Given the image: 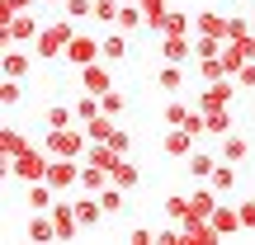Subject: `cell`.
<instances>
[{
  "label": "cell",
  "instance_id": "1",
  "mask_svg": "<svg viewBox=\"0 0 255 245\" xmlns=\"http://www.w3.org/2000/svg\"><path fill=\"white\" fill-rule=\"evenodd\" d=\"M76 38V19L71 14H57L52 24H43V33H38L33 43V57H43V62H57V57H66V43Z\"/></svg>",
  "mask_w": 255,
  "mask_h": 245
},
{
  "label": "cell",
  "instance_id": "2",
  "mask_svg": "<svg viewBox=\"0 0 255 245\" xmlns=\"http://www.w3.org/2000/svg\"><path fill=\"white\" fill-rule=\"evenodd\" d=\"M43 151L47 156H76V161H85V151H90V137H85V123L81 127H47L43 132Z\"/></svg>",
  "mask_w": 255,
  "mask_h": 245
},
{
  "label": "cell",
  "instance_id": "3",
  "mask_svg": "<svg viewBox=\"0 0 255 245\" xmlns=\"http://www.w3.org/2000/svg\"><path fill=\"white\" fill-rule=\"evenodd\" d=\"M47 165H52V156H47L43 146H24V151L9 161V174L24 179V184H33V179H47Z\"/></svg>",
  "mask_w": 255,
  "mask_h": 245
},
{
  "label": "cell",
  "instance_id": "4",
  "mask_svg": "<svg viewBox=\"0 0 255 245\" xmlns=\"http://www.w3.org/2000/svg\"><path fill=\"white\" fill-rule=\"evenodd\" d=\"M38 33H43V24H38L28 9H19L14 19H9L5 28H0V47H9V43H19V47H33L38 43Z\"/></svg>",
  "mask_w": 255,
  "mask_h": 245
},
{
  "label": "cell",
  "instance_id": "5",
  "mask_svg": "<svg viewBox=\"0 0 255 245\" xmlns=\"http://www.w3.org/2000/svg\"><path fill=\"white\" fill-rule=\"evenodd\" d=\"M81 170H85V161H76V156H52L47 184H52L57 193H62V189H81Z\"/></svg>",
  "mask_w": 255,
  "mask_h": 245
},
{
  "label": "cell",
  "instance_id": "6",
  "mask_svg": "<svg viewBox=\"0 0 255 245\" xmlns=\"http://www.w3.org/2000/svg\"><path fill=\"white\" fill-rule=\"evenodd\" d=\"M237 90H241V85L227 76V81H213V85H203L194 104H199L203 113H218V109H227V104H232V94H237Z\"/></svg>",
  "mask_w": 255,
  "mask_h": 245
},
{
  "label": "cell",
  "instance_id": "7",
  "mask_svg": "<svg viewBox=\"0 0 255 245\" xmlns=\"http://www.w3.org/2000/svg\"><path fill=\"white\" fill-rule=\"evenodd\" d=\"M100 57H104V43H100V38H90V33H76L71 43H66V62H71L76 71L90 66V62H100Z\"/></svg>",
  "mask_w": 255,
  "mask_h": 245
},
{
  "label": "cell",
  "instance_id": "8",
  "mask_svg": "<svg viewBox=\"0 0 255 245\" xmlns=\"http://www.w3.org/2000/svg\"><path fill=\"white\" fill-rule=\"evenodd\" d=\"M161 151L170 156V161H189L194 156V132L189 127H165L161 132Z\"/></svg>",
  "mask_w": 255,
  "mask_h": 245
},
{
  "label": "cell",
  "instance_id": "9",
  "mask_svg": "<svg viewBox=\"0 0 255 245\" xmlns=\"http://www.w3.org/2000/svg\"><path fill=\"white\" fill-rule=\"evenodd\" d=\"M47 212H52V222H57V241H76V236H81V217H76V203H52V208H47Z\"/></svg>",
  "mask_w": 255,
  "mask_h": 245
},
{
  "label": "cell",
  "instance_id": "10",
  "mask_svg": "<svg viewBox=\"0 0 255 245\" xmlns=\"http://www.w3.org/2000/svg\"><path fill=\"white\" fill-rule=\"evenodd\" d=\"M81 90H90V94H109L114 90V71H109V62H90V66H81Z\"/></svg>",
  "mask_w": 255,
  "mask_h": 245
},
{
  "label": "cell",
  "instance_id": "11",
  "mask_svg": "<svg viewBox=\"0 0 255 245\" xmlns=\"http://www.w3.org/2000/svg\"><path fill=\"white\" fill-rule=\"evenodd\" d=\"M0 71H5V81H24V76L33 71V57L19 52V43H9V47H5V62H0Z\"/></svg>",
  "mask_w": 255,
  "mask_h": 245
},
{
  "label": "cell",
  "instance_id": "12",
  "mask_svg": "<svg viewBox=\"0 0 255 245\" xmlns=\"http://www.w3.org/2000/svg\"><path fill=\"white\" fill-rule=\"evenodd\" d=\"M76 217H81V227H85V231H95V227H100V217H104L100 193H81V198H76Z\"/></svg>",
  "mask_w": 255,
  "mask_h": 245
},
{
  "label": "cell",
  "instance_id": "13",
  "mask_svg": "<svg viewBox=\"0 0 255 245\" xmlns=\"http://www.w3.org/2000/svg\"><path fill=\"white\" fill-rule=\"evenodd\" d=\"M161 57H165V62H175V66H184V62L194 57V43H189V33H184V38L165 33V38H161Z\"/></svg>",
  "mask_w": 255,
  "mask_h": 245
},
{
  "label": "cell",
  "instance_id": "14",
  "mask_svg": "<svg viewBox=\"0 0 255 245\" xmlns=\"http://www.w3.org/2000/svg\"><path fill=\"white\" fill-rule=\"evenodd\" d=\"M218 156H222V161H232V165H241L251 156V142L241 132H227V137H218Z\"/></svg>",
  "mask_w": 255,
  "mask_h": 245
},
{
  "label": "cell",
  "instance_id": "15",
  "mask_svg": "<svg viewBox=\"0 0 255 245\" xmlns=\"http://www.w3.org/2000/svg\"><path fill=\"white\" fill-rule=\"evenodd\" d=\"M194 33H208V38H222V43H227V14H218V9L194 14Z\"/></svg>",
  "mask_w": 255,
  "mask_h": 245
},
{
  "label": "cell",
  "instance_id": "16",
  "mask_svg": "<svg viewBox=\"0 0 255 245\" xmlns=\"http://www.w3.org/2000/svg\"><path fill=\"white\" fill-rule=\"evenodd\" d=\"M213 227H218V236H237V231H246V227H241V212L232 208V203H218V208H213Z\"/></svg>",
  "mask_w": 255,
  "mask_h": 245
},
{
  "label": "cell",
  "instance_id": "17",
  "mask_svg": "<svg viewBox=\"0 0 255 245\" xmlns=\"http://www.w3.org/2000/svg\"><path fill=\"white\" fill-rule=\"evenodd\" d=\"M114 28H123V33H137V28H146L142 0H123V9H119V19H114Z\"/></svg>",
  "mask_w": 255,
  "mask_h": 245
},
{
  "label": "cell",
  "instance_id": "18",
  "mask_svg": "<svg viewBox=\"0 0 255 245\" xmlns=\"http://www.w3.org/2000/svg\"><path fill=\"white\" fill-rule=\"evenodd\" d=\"M24 146H33V142H28L19 127H5V132H0V161H5V170H9V161H14Z\"/></svg>",
  "mask_w": 255,
  "mask_h": 245
},
{
  "label": "cell",
  "instance_id": "19",
  "mask_svg": "<svg viewBox=\"0 0 255 245\" xmlns=\"http://www.w3.org/2000/svg\"><path fill=\"white\" fill-rule=\"evenodd\" d=\"M218 161H222V156H208V151H194L189 161H184V170H189V174H194V179H199V184H208V174L218 170Z\"/></svg>",
  "mask_w": 255,
  "mask_h": 245
},
{
  "label": "cell",
  "instance_id": "20",
  "mask_svg": "<svg viewBox=\"0 0 255 245\" xmlns=\"http://www.w3.org/2000/svg\"><path fill=\"white\" fill-rule=\"evenodd\" d=\"M28 241H57V222H52V212H33L28 217Z\"/></svg>",
  "mask_w": 255,
  "mask_h": 245
},
{
  "label": "cell",
  "instance_id": "21",
  "mask_svg": "<svg viewBox=\"0 0 255 245\" xmlns=\"http://www.w3.org/2000/svg\"><path fill=\"white\" fill-rule=\"evenodd\" d=\"M109 184H119V189H137V184H142V170H137V165L123 156V161L109 170Z\"/></svg>",
  "mask_w": 255,
  "mask_h": 245
},
{
  "label": "cell",
  "instance_id": "22",
  "mask_svg": "<svg viewBox=\"0 0 255 245\" xmlns=\"http://www.w3.org/2000/svg\"><path fill=\"white\" fill-rule=\"evenodd\" d=\"M208 184H213V189L222 193V198H227V193L237 189V165H232V161H218V170L208 174Z\"/></svg>",
  "mask_w": 255,
  "mask_h": 245
},
{
  "label": "cell",
  "instance_id": "23",
  "mask_svg": "<svg viewBox=\"0 0 255 245\" xmlns=\"http://www.w3.org/2000/svg\"><path fill=\"white\" fill-rule=\"evenodd\" d=\"M52 184H47V179H33V184H28V212H47V208H52Z\"/></svg>",
  "mask_w": 255,
  "mask_h": 245
},
{
  "label": "cell",
  "instance_id": "24",
  "mask_svg": "<svg viewBox=\"0 0 255 245\" xmlns=\"http://www.w3.org/2000/svg\"><path fill=\"white\" fill-rule=\"evenodd\" d=\"M81 189H85V193L109 189V170H104V165H90V161H85V170H81Z\"/></svg>",
  "mask_w": 255,
  "mask_h": 245
},
{
  "label": "cell",
  "instance_id": "25",
  "mask_svg": "<svg viewBox=\"0 0 255 245\" xmlns=\"http://www.w3.org/2000/svg\"><path fill=\"white\" fill-rule=\"evenodd\" d=\"M218 57H222V66H227V76H237L241 66L251 62V57H246V47H241V43H232V38L222 43V52H218Z\"/></svg>",
  "mask_w": 255,
  "mask_h": 245
},
{
  "label": "cell",
  "instance_id": "26",
  "mask_svg": "<svg viewBox=\"0 0 255 245\" xmlns=\"http://www.w3.org/2000/svg\"><path fill=\"white\" fill-rule=\"evenodd\" d=\"M156 85H161L165 94H180V90H184V71H180L175 62H165L161 71H156Z\"/></svg>",
  "mask_w": 255,
  "mask_h": 245
},
{
  "label": "cell",
  "instance_id": "27",
  "mask_svg": "<svg viewBox=\"0 0 255 245\" xmlns=\"http://www.w3.org/2000/svg\"><path fill=\"white\" fill-rule=\"evenodd\" d=\"M100 43H104V62H123V57H128V33H123V28L104 33Z\"/></svg>",
  "mask_w": 255,
  "mask_h": 245
},
{
  "label": "cell",
  "instance_id": "28",
  "mask_svg": "<svg viewBox=\"0 0 255 245\" xmlns=\"http://www.w3.org/2000/svg\"><path fill=\"white\" fill-rule=\"evenodd\" d=\"M71 123H76L71 104H47V109H43V127H71Z\"/></svg>",
  "mask_w": 255,
  "mask_h": 245
},
{
  "label": "cell",
  "instance_id": "29",
  "mask_svg": "<svg viewBox=\"0 0 255 245\" xmlns=\"http://www.w3.org/2000/svg\"><path fill=\"white\" fill-rule=\"evenodd\" d=\"M142 14H146V28H151V33H161V24H165V14H170V5H165V0H142Z\"/></svg>",
  "mask_w": 255,
  "mask_h": 245
},
{
  "label": "cell",
  "instance_id": "30",
  "mask_svg": "<svg viewBox=\"0 0 255 245\" xmlns=\"http://www.w3.org/2000/svg\"><path fill=\"white\" fill-rule=\"evenodd\" d=\"M189 28H194V14H180V9H170V14H165V24H161V38H165V33L184 38Z\"/></svg>",
  "mask_w": 255,
  "mask_h": 245
},
{
  "label": "cell",
  "instance_id": "31",
  "mask_svg": "<svg viewBox=\"0 0 255 245\" xmlns=\"http://www.w3.org/2000/svg\"><path fill=\"white\" fill-rule=\"evenodd\" d=\"M114 127H119V118H109V113H100L95 123H85V137H90V142H109V137H114Z\"/></svg>",
  "mask_w": 255,
  "mask_h": 245
},
{
  "label": "cell",
  "instance_id": "32",
  "mask_svg": "<svg viewBox=\"0 0 255 245\" xmlns=\"http://www.w3.org/2000/svg\"><path fill=\"white\" fill-rule=\"evenodd\" d=\"M199 76H203V85L227 81V66H222V57H199Z\"/></svg>",
  "mask_w": 255,
  "mask_h": 245
},
{
  "label": "cell",
  "instance_id": "33",
  "mask_svg": "<svg viewBox=\"0 0 255 245\" xmlns=\"http://www.w3.org/2000/svg\"><path fill=\"white\" fill-rule=\"evenodd\" d=\"M255 33V19H246V14H227V38L232 43H241V38H251Z\"/></svg>",
  "mask_w": 255,
  "mask_h": 245
},
{
  "label": "cell",
  "instance_id": "34",
  "mask_svg": "<svg viewBox=\"0 0 255 245\" xmlns=\"http://www.w3.org/2000/svg\"><path fill=\"white\" fill-rule=\"evenodd\" d=\"M184 113H189V104H184L180 94H170V104H165V109H161V118L170 123V127H180V123H184Z\"/></svg>",
  "mask_w": 255,
  "mask_h": 245
},
{
  "label": "cell",
  "instance_id": "35",
  "mask_svg": "<svg viewBox=\"0 0 255 245\" xmlns=\"http://www.w3.org/2000/svg\"><path fill=\"white\" fill-rule=\"evenodd\" d=\"M227 132H232V109L208 113V137H227Z\"/></svg>",
  "mask_w": 255,
  "mask_h": 245
},
{
  "label": "cell",
  "instance_id": "36",
  "mask_svg": "<svg viewBox=\"0 0 255 245\" xmlns=\"http://www.w3.org/2000/svg\"><path fill=\"white\" fill-rule=\"evenodd\" d=\"M218 52H222V38H208V33L194 38V62H199V57H218Z\"/></svg>",
  "mask_w": 255,
  "mask_h": 245
},
{
  "label": "cell",
  "instance_id": "37",
  "mask_svg": "<svg viewBox=\"0 0 255 245\" xmlns=\"http://www.w3.org/2000/svg\"><path fill=\"white\" fill-rule=\"evenodd\" d=\"M119 9H123V0H95V14H90V19H100V24H114V19H119Z\"/></svg>",
  "mask_w": 255,
  "mask_h": 245
},
{
  "label": "cell",
  "instance_id": "38",
  "mask_svg": "<svg viewBox=\"0 0 255 245\" xmlns=\"http://www.w3.org/2000/svg\"><path fill=\"white\" fill-rule=\"evenodd\" d=\"M123 193H128V189H119V184L100 189V203H104V212H123Z\"/></svg>",
  "mask_w": 255,
  "mask_h": 245
},
{
  "label": "cell",
  "instance_id": "39",
  "mask_svg": "<svg viewBox=\"0 0 255 245\" xmlns=\"http://www.w3.org/2000/svg\"><path fill=\"white\" fill-rule=\"evenodd\" d=\"M165 217H170V222H184V217H189V198L170 193V198H165Z\"/></svg>",
  "mask_w": 255,
  "mask_h": 245
},
{
  "label": "cell",
  "instance_id": "40",
  "mask_svg": "<svg viewBox=\"0 0 255 245\" xmlns=\"http://www.w3.org/2000/svg\"><path fill=\"white\" fill-rule=\"evenodd\" d=\"M100 99H104V113H109V118H123V109H128V99H123L119 90H109V94H100Z\"/></svg>",
  "mask_w": 255,
  "mask_h": 245
},
{
  "label": "cell",
  "instance_id": "41",
  "mask_svg": "<svg viewBox=\"0 0 255 245\" xmlns=\"http://www.w3.org/2000/svg\"><path fill=\"white\" fill-rule=\"evenodd\" d=\"M0 99H5V109H14V104L24 99V85H19V81H5V90H0Z\"/></svg>",
  "mask_w": 255,
  "mask_h": 245
},
{
  "label": "cell",
  "instance_id": "42",
  "mask_svg": "<svg viewBox=\"0 0 255 245\" xmlns=\"http://www.w3.org/2000/svg\"><path fill=\"white\" fill-rule=\"evenodd\" d=\"M66 14H71V19H85V14H95V0H66Z\"/></svg>",
  "mask_w": 255,
  "mask_h": 245
},
{
  "label": "cell",
  "instance_id": "43",
  "mask_svg": "<svg viewBox=\"0 0 255 245\" xmlns=\"http://www.w3.org/2000/svg\"><path fill=\"white\" fill-rule=\"evenodd\" d=\"M109 146H114V151H119V156H128V151H132V137H128L123 127H114V137H109Z\"/></svg>",
  "mask_w": 255,
  "mask_h": 245
},
{
  "label": "cell",
  "instance_id": "44",
  "mask_svg": "<svg viewBox=\"0 0 255 245\" xmlns=\"http://www.w3.org/2000/svg\"><path fill=\"white\" fill-rule=\"evenodd\" d=\"M232 81H237L241 90H255V62H246V66H241L237 76H232Z\"/></svg>",
  "mask_w": 255,
  "mask_h": 245
},
{
  "label": "cell",
  "instance_id": "45",
  "mask_svg": "<svg viewBox=\"0 0 255 245\" xmlns=\"http://www.w3.org/2000/svg\"><path fill=\"white\" fill-rule=\"evenodd\" d=\"M128 241H132V245H156V231L151 227H132V231H128Z\"/></svg>",
  "mask_w": 255,
  "mask_h": 245
},
{
  "label": "cell",
  "instance_id": "46",
  "mask_svg": "<svg viewBox=\"0 0 255 245\" xmlns=\"http://www.w3.org/2000/svg\"><path fill=\"white\" fill-rule=\"evenodd\" d=\"M237 212H241V227L255 231V198H251V203H237Z\"/></svg>",
  "mask_w": 255,
  "mask_h": 245
},
{
  "label": "cell",
  "instance_id": "47",
  "mask_svg": "<svg viewBox=\"0 0 255 245\" xmlns=\"http://www.w3.org/2000/svg\"><path fill=\"white\" fill-rule=\"evenodd\" d=\"M241 47H246V57L255 62V33H251V38H241Z\"/></svg>",
  "mask_w": 255,
  "mask_h": 245
},
{
  "label": "cell",
  "instance_id": "48",
  "mask_svg": "<svg viewBox=\"0 0 255 245\" xmlns=\"http://www.w3.org/2000/svg\"><path fill=\"white\" fill-rule=\"evenodd\" d=\"M43 5H66V0H43Z\"/></svg>",
  "mask_w": 255,
  "mask_h": 245
},
{
  "label": "cell",
  "instance_id": "49",
  "mask_svg": "<svg viewBox=\"0 0 255 245\" xmlns=\"http://www.w3.org/2000/svg\"><path fill=\"white\" fill-rule=\"evenodd\" d=\"M251 19H255V14H251Z\"/></svg>",
  "mask_w": 255,
  "mask_h": 245
}]
</instances>
